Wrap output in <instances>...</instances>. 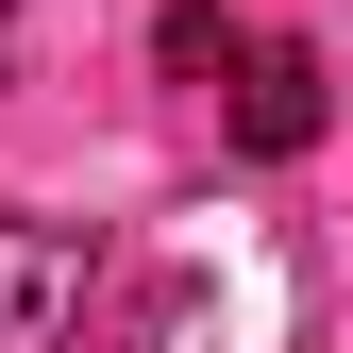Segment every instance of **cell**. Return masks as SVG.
Wrapping results in <instances>:
<instances>
[{
	"mask_svg": "<svg viewBox=\"0 0 353 353\" xmlns=\"http://www.w3.org/2000/svg\"><path fill=\"white\" fill-rule=\"evenodd\" d=\"M168 68H185L202 101L236 118V152H270V168L320 152V118H336V101H320V51H303V34H236L219 0H185V17H168Z\"/></svg>",
	"mask_w": 353,
	"mask_h": 353,
	"instance_id": "obj_1",
	"label": "cell"
},
{
	"mask_svg": "<svg viewBox=\"0 0 353 353\" xmlns=\"http://www.w3.org/2000/svg\"><path fill=\"white\" fill-rule=\"evenodd\" d=\"M84 236H51V219H0V353H68V320H84Z\"/></svg>",
	"mask_w": 353,
	"mask_h": 353,
	"instance_id": "obj_2",
	"label": "cell"
}]
</instances>
